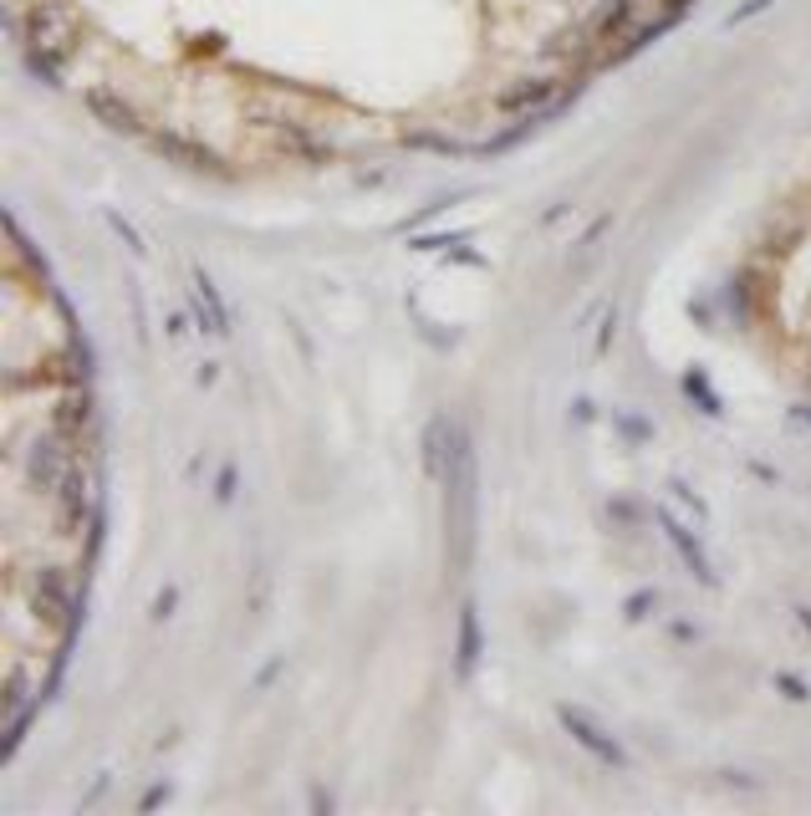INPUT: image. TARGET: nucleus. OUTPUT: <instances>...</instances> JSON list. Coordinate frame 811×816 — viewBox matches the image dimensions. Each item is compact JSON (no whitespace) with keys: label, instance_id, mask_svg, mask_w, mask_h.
Returning a JSON list of instances; mask_svg holds the SVG:
<instances>
[{"label":"nucleus","instance_id":"f257e3e1","mask_svg":"<svg viewBox=\"0 0 811 816\" xmlns=\"http://www.w3.org/2000/svg\"><path fill=\"white\" fill-rule=\"evenodd\" d=\"M82 51V26L67 0H31L21 15V61L46 88H61V72Z\"/></svg>","mask_w":811,"mask_h":816},{"label":"nucleus","instance_id":"423d86ee","mask_svg":"<svg viewBox=\"0 0 811 816\" xmlns=\"http://www.w3.org/2000/svg\"><path fill=\"white\" fill-rule=\"evenodd\" d=\"M576 92V82H561V77H532V82H516V88L501 92V107L516 113V118H551L567 97Z\"/></svg>","mask_w":811,"mask_h":816},{"label":"nucleus","instance_id":"dca6fc26","mask_svg":"<svg viewBox=\"0 0 811 816\" xmlns=\"http://www.w3.org/2000/svg\"><path fill=\"white\" fill-rule=\"evenodd\" d=\"M103 220H107V230H113V235H118L123 245H128V255H134V261H144V255H148V245H144V235H138V230H134V220H128L123 209H113V205L103 209Z\"/></svg>","mask_w":811,"mask_h":816},{"label":"nucleus","instance_id":"6ab92c4d","mask_svg":"<svg viewBox=\"0 0 811 816\" xmlns=\"http://www.w3.org/2000/svg\"><path fill=\"white\" fill-rule=\"evenodd\" d=\"M613 429H618L622 439H633V445L653 439V424H643V418H633V414H613Z\"/></svg>","mask_w":811,"mask_h":816},{"label":"nucleus","instance_id":"9d476101","mask_svg":"<svg viewBox=\"0 0 811 816\" xmlns=\"http://www.w3.org/2000/svg\"><path fill=\"white\" fill-rule=\"evenodd\" d=\"M266 128H271V138H276L281 149L292 153V159H301V163H332V159H338V149H332V143H327L317 128H307V123L266 118Z\"/></svg>","mask_w":811,"mask_h":816},{"label":"nucleus","instance_id":"f03ea898","mask_svg":"<svg viewBox=\"0 0 811 816\" xmlns=\"http://www.w3.org/2000/svg\"><path fill=\"white\" fill-rule=\"evenodd\" d=\"M26 602L36 612V623H46L57 639H72L82 623V593L72 587V577L61 566H36L26 572Z\"/></svg>","mask_w":811,"mask_h":816},{"label":"nucleus","instance_id":"ddd939ff","mask_svg":"<svg viewBox=\"0 0 811 816\" xmlns=\"http://www.w3.org/2000/svg\"><path fill=\"white\" fill-rule=\"evenodd\" d=\"M399 143L413 153H434V159H465V153H475V143H459V138L439 134V128H403Z\"/></svg>","mask_w":811,"mask_h":816},{"label":"nucleus","instance_id":"c85d7f7f","mask_svg":"<svg viewBox=\"0 0 811 816\" xmlns=\"http://www.w3.org/2000/svg\"><path fill=\"white\" fill-rule=\"evenodd\" d=\"M169 802V786H148L144 791V802H138V812H153V806Z\"/></svg>","mask_w":811,"mask_h":816},{"label":"nucleus","instance_id":"f3484780","mask_svg":"<svg viewBox=\"0 0 811 816\" xmlns=\"http://www.w3.org/2000/svg\"><path fill=\"white\" fill-rule=\"evenodd\" d=\"M470 245V230H449V235H413V251H459Z\"/></svg>","mask_w":811,"mask_h":816},{"label":"nucleus","instance_id":"a878e982","mask_svg":"<svg viewBox=\"0 0 811 816\" xmlns=\"http://www.w3.org/2000/svg\"><path fill=\"white\" fill-rule=\"evenodd\" d=\"M607 225H613V215H597V220H592V230L582 240H576V251H592V245H597V240L607 235Z\"/></svg>","mask_w":811,"mask_h":816},{"label":"nucleus","instance_id":"aec40b11","mask_svg":"<svg viewBox=\"0 0 811 816\" xmlns=\"http://www.w3.org/2000/svg\"><path fill=\"white\" fill-rule=\"evenodd\" d=\"M174 608H179V587H163V593L153 597L148 618H153V623H169V618H174Z\"/></svg>","mask_w":811,"mask_h":816},{"label":"nucleus","instance_id":"9b49d317","mask_svg":"<svg viewBox=\"0 0 811 816\" xmlns=\"http://www.w3.org/2000/svg\"><path fill=\"white\" fill-rule=\"evenodd\" d=\"M194 322L209 337H225L230 332V307H225L220 286L209 281V271H194Z\"/></svg>","mask_w":811,"mask_h":816},{"label":"nucleus","instance_id":"39448f33","mask_svg":"<svg viewBox=\"0 0 811 816\" xmlns=\"http://www.w3.org/2000/svg\"><path fill=\"white\" fill-rule=\"evenodd\" d=\"M557 720L587 756H597L603 766H613V771H628V750H622V740L597 720V714H587L582 704H557Z\"/></svg>","mask_w":811,"mask_h":816},{"label":"nucleus","instance_id":"4be33fe9","mask_svg":"<svg viewBox=\"0 0 811 816\" xmlns=\"http://www.w3.org/2000/svg\"><path fill=\"white\" fill-rule=\"evenodd\" d=\"M776 689H781L791 704H807L811 699V689H807V679H797V674H776Z\"/></svg>","mask_w":811,"mask_h":816},{"label":"nucleus","instance_id":"412c9836","mask_svg":"<svg viewBox=\"0 0 811 816\" xmlns=\"http://www.w3.org/2000/svg\"><path fill=\"white\" fill-rule=\"evenodd\" d=\"M770 5H776V0H745V5H735V11L724 15V31H730V26H745V21H751V15L770 11Z\"/></svg>","mask_w":811,"mask_h":816},{"label":"nucleus","instance_id":"5701e85b","mask_svg":"<svg viewBox=\"0 0 811 816\" xmlns=\"http://www.w3.org/2000/svg\"><path fill=\"white\" fill-rule=\"evenodd\" d=\"M669 490H674V501H684V505H689V510H694V520H709V505L699 501V495H694V490L684 485V480H669Z\"/></svg>","mask_w":811,"mask_h":816},{"label":"nucleus","instance_id":"c756f323","mask_svg":"<svg viewBox=\"0 0 811 816\" xmlns=\"http://www.w3.org/2000/svg\"><path fill=\"white\" fill-rule=\"evenodd\" d=\"M311 812H332V796H327V791H317V786H311Z\"/></svg>","mask_w":811,"mask_h":816},{"label":"nucleus","instance_id":"b1692460","mask_svg":"<svg viewBox=\"0 0 811 816\" xmlns=\"http://www.w3.org/2000/svg\"><path fill=\"white\" fill-rule=\"evenodd\" d=\"M613 337H618V307H607L603 326H597V353H607V347H613Z\"/></svg>","mask_w":811,"mask_h":816},{"label":"nucleus","instance_id":"1a4fd4ad","mask_svg":"<svg viewBox=\"0 0 811 816\" xmlns=\"http://www.w3.org/2000/svg\"><path fill=\"white\" fill-rule=\"evenodd\" d=\"M633 11H638V0H603L597 11H592V21H587V46H597L607 61H613V51H618L628 36H633Z\"/></svg>","mask_w":811,"mask_h":816},{"label":"nucleus","instance_id":"7ed1b4c3","mask_svg":"<svg viewBox=\"0 0 811 816\" xmlns=\"http://www.w3.org/2000/svg\"><path fill=\"white\" fill-rule=\"evenodd\" d=\"M77 445H82V439H72V434H61V429H46V434H36V439L26 445V475H31V485L42 490V495L57 501L61 490L88 470Z\"/></svg>","mask_w":811,"mask_h":816},{"label":"nucleus","instance_id":"bb28decb","mask_svg":"<svg viewBox=\"0 0 811 816\" xmlns=\"http://www.w3.org/2000/svg\"><path fill=\"white\" fill-rule=\"evenodd\" d=\"M281 668H286V658H271V664H266V668H261V674H255V683H251V694H261V689H266V683H271V679H276Z\"/></svg>","mask_w":811,"mask_h":816},{"label":"nucleus","instance_id":"0eeeda50","mask_svg":"<svg viewBox=\"0 0 811 816\" xmlns=\"http://www.w3.org/2000/svg\"><path fill=\"white\" fill-rule=\"evenodd\" d=\"M653 516H659V531L669 536V547H674L678 556H684V566L694 572V582H699V587H720V572H715V562H709L699 531H689V526H684L669 505H653Z\"/></svg>","mask_w":811,"mask_h":816},{"label":"nucleus","instance_id":"f8f14e48","mask_svg":"<svg viewBox=\"0 0 811 816\" xmlns=\"http://www.w3.org/2000/svg\"><path fill=\"white\" fill-rule=\"evenodd\" d=\"M52 429L72 434V439H88V429H92V399H88V388H82V383H72L57 399V409H52Z\"/></svg>","mask_w":811,"mask_h":816},{"label":"nucleus","instance_id":"6e6552de","mask_svg":"<svg viewBox=\"0 0 811 816\" xmlns=\"http://www.w3.org/2000/svg\"><path fill=\"white\" fill-rule=\"evenodd\" d=\"M82 97H88V113L98 123H103L107 134H123V138H144V128L148 123L138 118V107L128 103V97H123L118 88H113V82H92L88 92H82Z\"/></svg>","mask_w":811,"mask_h":816},{"label":"nucleus","instance_id":"2f4dec72","mask_svg":"<svg viewBox=\"0 0 811 816\" xmlns=\"http://www.w3.org/2000/svg\"><path fill=\"white\" fill-rule=\"evenodd\" d=\"M797 623H801V628H807V633H811V608H797Z\"/></svg>","mask_w":811,"mask_h":816},{"label":"nucleus","instance_id":"a211bd4d","mask_svg":"<svg viewBox=\"0 0 811 816\" xmlns=\"http://www.w3.org/2000/svg\"><path fill=\"white\" fill-rule=\"evenodd\" d=\"M653 608H659V593H633L628 597V602H622V618H628V623H643V618H653Z\"/></svg>","mask_w":811,"mask_h":816},{"label":"nucleus","instance_id":"7c9ffc66","mask_svg":"<svg viewBox=\"0 0 811 816\" xmlns=\"http://www.w3.org/2000/svg\"><path fill=\"white\" fill-rule=\"evenodd\" d=\"M791 418H797V424H807V429H811V403H797V409H791Z\"/></svg>","mask_w":811,"mask_h":816},{"label":"nucleus","instance_id":"393cba45","mask_svg":"<svg viewBox=\"0 0 811 816\" xmlns=\"http://www.w3.org/2000/svg\"><path fill=\"white\" fill-rule=\"evenodd\" d=\"M103 791H107V771H98V775H92V786H88V796L77 802V812H92V806L103 802Z\"/></svg>","mask_w":811,"mask_h":816},{"label":"nucleus","instance_id":"20e7f679","mask_svg":"<svg viewBox=\"0 0 811 816\" xmlns=\"http://www.w3.org/2000/svg\"><path fill=\"white\" fill-rule=\"evenodd\" d=\"M144 143L159 153L163 163H179V169H190V174H209V179H230V163L220 153L209 149L205 138L184 134V128H169V123H153L144 128Z\"/></svg>","mask_w":811,"mask_h":816},{"label":"nucleus","instance_id":"2eb2a0df","mask_svg":"<svg viewBox=\"0 0 811 816\" xmlns=\"http://www.w3.org/2000/svg\"><path fill=\"white\" fill-rule=\"evenodd\" d=\"M684 393H689L694 403H699V414H709V418H720L724 414V403H720V393L709 388V378L699 368H689L684 372Z\"/></svg>","mask_w":811,"mask_h":816},{"label":"nucleus","instance_id":"cd10ccee","mask_svg":"<svg viewBox=\"0 0 811 816\" xmlns=\"http://www.w3.org/2000/svg\"><path fill=\"white\" fill-rule=\"evenodd\" d=\"M215 495H220V501H236V470H230V464H225L220 480H215Z\"/></svg>","mask_w":811,"mask_h":816},{"label":"nucleus","instance_id":"4468645a","mask_svg":"<svg viewBox=\"0 0 811 816\" xmlns=\"http://www.w3.org/2000/svg\"><path fill=\"white\" fill-rule=\"evenodd\" d=\"M475 664H480V618H475V602L459 608V658H455V674L470 679Z\"/></svg>","mask_w":811,"mask_h":816}]
</instances>
